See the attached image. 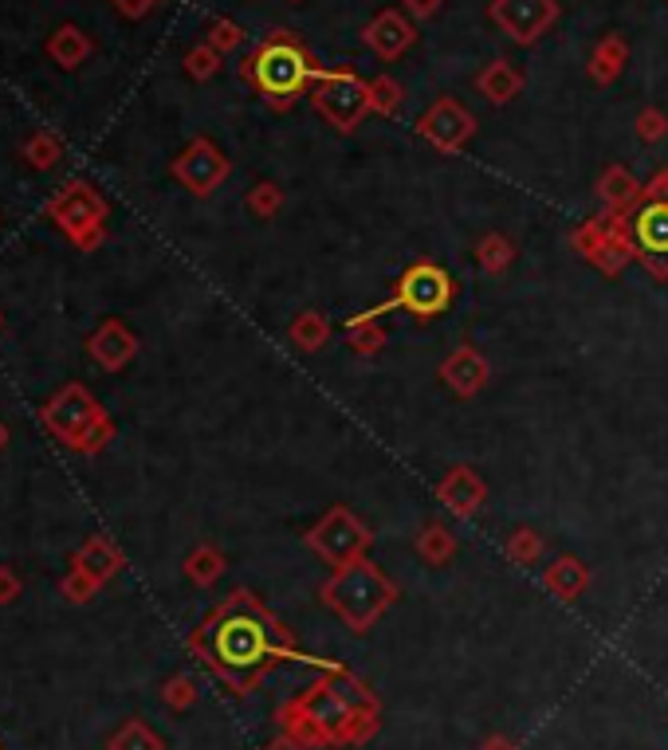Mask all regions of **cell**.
<instances>
[{"mask_svg":"<svg viewBox=\"0 0 668 750\" xmlns=\"http://www.w3.org/2000/svg\"><path fill=\"white\" fill-rule=\"evenodd\" d=\"M189 648L220 675L236 695H248L264 684L280 660L295 652L292 633L264 610V601L248 590H236L208 613L205 625L189 637Z\"/></svg>","mask_w":668,"mask_h":750,"instance_id":"cell-1","label":"cell"},{"mask_svg":"<svg viewBox=\"0 0 668 750\" xmlns=\"http://www.w3.org/2000/svg\"><path fill=\"white\" fill-rule=\"evenodd\" d=\"M283 735L312 750L322 747H362L382 727V704L354 672L327 664L312 688L280 707Z\"/></svg>","mask_w":668,"mask_h":750,"instance_id":"cell-2","label":"cell"},{"mask_svg":"<svg viewBox=\"0 0 668 750\" xmlns=\"http://www.w3.org/2000/svg\"><path fill=\"white\" fill-rule=\"evenodd\" d=\"M319 598L330 613H339L342 625H350L354 633H366L386 617L389 605L397 601V582L377 562L358 558V562L339 566L330 573Z\"/></svg>","mask_w":668,"mask_h":750,"instance_id":"cell-3","label":"cell"},{"mask_svg":"<svg viewBox=\"0 0 668 750\" xmlns=\"http://www.w3.org/2000/svg\"><path fill=\"white\" fill-rule=\"evenodd\" d=\"M315 76H319V71H315L307 47H303L292 32H275V36H268L264 44L245 59V79L264 94L275 111H287V106L312 87Z\"/></svg>","mask_w":668,"mask_h":750,"instance_id":"cell-4","label":"cell"},{"mask_svg":"<svg viewBox=\"0 0 668 750\" xmlns=\"http://www.w3.org/2000/svg\"><path fill=\"white\" fill-rule=\"evenodd\" d=\"M452 299H456V283H452V275L444 272L441 263L417 260L414 268H405L394 295H389L382 307H370V310H374V315L405 310V315H414L417 322H433L452 307Z\"/></svg>","mask_w":668,"mask_h":750,"instance_id":"cell-5","label":"cell"},{"mask_svg":"<svg viewBox=\"0 0 668 750\" xmlns=\"http://www.w3.org/2000/svg\"><path fill=\"white\" fill-rule=\"evenodd\" d=\"M570 245L582 252L586 263H593L602 275H622L625 263L637 260L633 252V225L630 213H602L593 220H582V225L570 232Z\"/></svg>","mask_w":668,"mask_h":750,"instance_id":"cell-6","label":"cell"},{"mask_svg":"<svg viewBox=\"0 0 668 750\" xmlns=\"http://www.w3.org/2000/svg\"><path fill=\"white\" fill-rule=\"evenodd\" d=\"M312 103L335 130L350 134L374 106H370V83L354 71H319L312 79Z\"/></svg>","mask_w":668,"mask_h":750,"instance_id":"cell-7","label":"cell"},{"mask_svg":"<svg viewBox=\"0 0 668 750\" xmlns=\"http://www.w3.org/2000/svg\"><path fill=\"white\" fill-rule=\"evenodd\" d=\"M303 543L312 546L322 562L339 570V566H350V562H358V558H366L374 535H370V526L362 523L350 507H330L327 515L307 531Z\"/></svg>","mask_w":668,"mask_h":750,"instance_id":"cell-8","label":"cell"},{"mask_svg":"<svg viewBox=\"0 0 668 750\" xmlns=\"http://www.w3.org/2000/svg\"><path fill=\"white\" fill-rule=\"evenodd\" d=\"M633 252L653 280H668V201H641L630 213Z\"/></svg>","mask_w":668,"mask_h":750,"instance_id":"cell-9","label":"cell"},{"mask_svg":"<svg viewBox=\"0 0 668 750\" xmlns=\"http://www.w3.org/2000/svg\"><path fill=\"white\" fill-rule=\"evenodd\" d=\"M488 16L499 32H508L516 44L528 47L555 29L558 0H491Z\"/></svg>","mask_w":668,"mask_h":750,"instance_id":"cell-10","label":"cell"},{"mask_svg":"<svg viewBox=\"0 0 668 750\" xmlns=\"http://www.w3.org/2000/svg\"><path fill=\"white\" fill-rule=\"evenodd\" d=\"M417 134H421L424 141H433L437 150L456 154V150H464L468 138L476 134V118H472L456 99H437V103L421 114Z\"/></svg>","mask_w":668,"mask_h":750,"instance_id":"cell-11","label":"cell"},{"mask_svg":"<svg viewBox=\"0 0 668 750\" xmlns=\"http://www.w3.org/2000/svg\"><path fill=\"white\" fill-rule=\"evenodd\" d=\"M173 178H178L189 193L208 197V193L228 178V158L208 138H197L178 161H173Z\"/></svg>","mask_w":668,"mask_h":750,"instance_id":"cell-12","label":"cell"},{"mask_svg":"<svg viewBox=\"0 0 668 750\" xmlns=\"http://www.w3.org/2000/svg\"><path fill=\"white\" fill-rule=\"evenodd\" d=\"M437 499H441L456 519H476L480 515V507L488 503V484H484L472 468L456 464V468L444 471L441 484H437Z\"/></svg>","mask_w":668,"mask_h":750,"instance_id":"cell-13","label":"cell"},{"mask_svg":"<svg viewBox=\"0 0 668 750\" xmlns=\"http://www.w3.org/2000/svg\"><path fill=\"white\" fill-rule=\"evenodd\" d=\"M362 39H366V47L374 52V56L397 59V56H405V52L417 44V29L409 24V16H405V12L386 9V12H377L366 29H362Z\"/></svg>","mask_w":668,"mask_h":750,"instance_id":"cell-14","label":"cell"},{"mask_svg":"<svg viewBox=\"0 0 668 750\" xmlns=\"http://www.w3.org/2000/svg\"><path fill=\"white\" fill-rule=\"evenodd\" d=\"M491 366L488 357L480 354L476 346H456L449 357L441 362V382L449 385L456 397H476L488 389Z\"/></svg>","mask_w":668,"mask_h":750,"instance_id":"cell-15","label":"cell"},{"mask_svg":"<svg viewBox=\"0 0 668 750\" xmlns=\"http://www.w3.org/2000/svg\"><path fill=\"white\" fill-rule=\"evenodd\" d=\"M586 586H590V566H586L582 558H575V554H563V558H555V562L543 570V590L551 593V598L566 601V605L582 598Z\"/></svg>","mask_w":668,"mask_h":750,"instance_id":"cell-16","label":"cell"},{"mask_svg":"<svg viewBox=\"0 0 668 750\" xmlns=\"http://www.w3.org/2000/svg\"><path fill=\"white\" fill-rule=\"evenodd\" d=\"M598 201H602L605 213H633L645 201V185L625 166H610L598 178Z\"/></svg>","mask_w":668,"mask_h":750,"instance_id":"cell-17","label":"cell"},{"mask_svg":"<svg viewBox=\"0 0 668 750\" xmlns=\"http://www.w3.org/2000/svg\"><path fill=\"white\" fill-rule=\"evenodd\" d=\"M414 550H417V558H421L424 566L441 570V566H449L452 558H456V550H461V538H456V531H452L449 523H441V519H429V523L421 526V535H417Z\"/></svg>","mask_w":668,"mask_h":750,"instance_id":"cell-18","label":"cell"},{"mask_svg":"<svg viewBox=\"0 0 668 750\" xmlns=\"http://www.w3.org/2000/svg\"><path fill=\"white\" fill-rule=\"evenodd\" d=\"M476 87H480V94L488 103H511L523 91V76H519L508 59H491L480 76H476Z\"/></svg>","mask_w":668,"mask_h":750,"instance_id":"cell-19","label":"cell"},{"mask_svg":"<svg viewBox=\"0 0 668 750\" xmlns=\"http://www.w3.org/2000/svg\"><path fill=\"white\" fill-rule=\"evenodd\" d=\"M342 338H347V346L354 350V354L370 357V354H377V350L386 346V327H382V319H377L374 310H362V315L347 319Z\"/></svg>","mask_w":668,"mask_h":750,"instance_id":"cell-20","label":"cell"},{"mask_svg":"<svg viewBox=\"0 0 668 750\" xmlns=\"http://www.w3.org/2000/svg\"><path fill=\"white\" fill-rule=\"evenodd\" d=\"M287 338H292V346L303 350V354H315L330 342V319L322 310H299L295 322L287 327Z\"/></svg>","mask_w":668,"mask_h":750,"instance_id":"cell-21","label":"cell"},{"mask_svg":"<svg viewBox=\"0 0 668 750\" xmlns=\"http://www.w3.org/2000/svg\"><path fill=\"white\" fill-rule=\"evenodd\" d=\"M625 59H630V47H625L622 36H605L602 44L593 47L590 56V79L593 83H613V79L625 71Z\"/></svg>","mask_w":668,"mask_h":750,"instance_id":"cell-22","label":"cell"},{"mask_svg":"<svg viewBox=\"0 0 668 750\" xmlns=\"http://www.w3.org/2000/svg\"><path fill=\"white\" fill-rule=\"evenodd\" d=\"M476 263H480L488 275H503L511 263H516V245H511L503 232L480 236V245H476Z\"/></svg>","mask_w":668,"mask_h":750,"instance_id":"cell-23","label":"cell"},{"mask_svg":"<svg viewBox=\"0 0 668 750\" xmlns=\"http://www.w3.org/2000/svg\"><path fill=\"white\" fill-rule=\"evenodd\" d=\"M47 52H52V59H56L59 67H79L87 59V52H91V39H87L79 29L67 24V29H59L56 36H52Z\"/></svg>","mask_w":668,"mask_h":750,"instance_id":"cell-24","label":"cell"},{"mask_svg":"<svg viewBox=\"0 0 668 750\" xmlns=\"http://www.w3.org/2000/svg\"><path fill=\"white\" fill-rule=\"evenodd\" d=\"M543 550H546V543L535 526H516L508 535V543H503V554H508L516 566H539Z\"/></svg>","mask_w":668,"mask_h":750,"instance_id":"cell-25","label":"cell"},{"mask_svg":"<svg viewBox=\"0 0 668 750\" xmlns=\"http://www.w3.org/2000/svg\"><path fill=\"white\" fill-rule=\"evenodd\" d=\"M185 573H189V582L213 586L220 573H225V554H220L217 546H197V550L185 558Z\"/></svg>","mask_w":668,"mask_h":750,"instance_id":"cell-26","label":"cell"},{"mask_svg":"<svg viewBox=\"0 0 668 750\" xmlns=\"http://www.w3.org/2000/svg\"><path fill=\"white\" fill-rule=\"evenodd\" d=\"M94 354L103 357L106 366H123L126 357H134V338L126 334L123 327H118V322H111V327L103 330V334L94 338Z\"/></svg>","mask_w":668,"mask_h":750,"instance_id":"cell-27","label":"cell"},{"mask_svg":"<svg viewBox=\"0 0 668 750\" xmlns=\"http://www.w3.org/2000/svg\"><path fill=\"white\" fill-rule=\"evenodd\" d=\"M111 750H166V742H161L141 719H131V723H123V727L114 731Z\"/></svg>","mask_w":668,"mask_h":750,"instance_id":"cell-28","label":"cell"},{"mask_svg":"<svg viewBox=\"0 0 668 750\" xmlns=\"http://www.w3.org/2000/svg\"><path fill=\"white\" fill-rule=\"evenodd\" d=\"M248 208H252L260 220H272V216L283 208V189L275 185V181H260V185H252V193H248Z\"/></svg>","mask_w":668,"mask_h":750,"instance_id":"cell-29","label":"cell"},{"mask_svg":"<svg viewBox=\"0 0 668 750\" xmlns=\"http://www.w3.org/2000/svg\"><path fill=\"white\" fill-rule=\"evenodd\" d=\"M370 106H374L377 114H394L397 106H401V83L389 76L374 79V83H370Z\"/></svg>","mask_w":668,"mask_h":750,"instance_id":"cell-30","label":"cell"},{"mask_svg":"<svg viewBox=\"0 0 668 750\" xmlns=\"http://www.w3.org/2000/svg\"><path fill=\"white\" fill-rule=\"evenodd\" d=\"M217 67H220V52L213 44L193 47V52L185 56V71L193 79H213V76H217Z\"/></svg>","mask_w":668,"mask_h":750,"instance_id":"cell-31","label":"cell"},{"mask_svg":"<svg viewBox=\"0 0 668 750\" xmlns=\"http://www.w3.org/2000/svg\"><path fill=\"white\" fill-rule=\"evenodd\" d=\"M161 700H166V707H173V712H185V707L197 704V684H193L189 675H173L170 684L161 688Z\"/></svg>","mask_w":668,"mask_h":750,"instance_id":"cell-32","label":"cell"},{"mask_svg":"<svg viewBox=\"0 0 668 750\" xmlns=\"http://www.w3.org/2000/svg\"><path fill=\"white\" fill-rule=\"evenodd\" d=\"M668 134V114L657 111V106H645L637 114V138L641 141H660Z\"/></svg>","mask_w":668,"mask_h":750,"instance_id":"cell-33","label":"cell"},{"mask_svg":"<svg viewBox=\"0 0 668 750\" xmlns=\"http://www.w3.org/2000/svg\"><path fill=\"white\" fill-rule=\"evenodd\" d=\"M208 44L217 47V52H233V47L245 44V32L236 29L233 20H213V29H208Z\"/></svg>","mask_w":668,"mask_h":750,"instance_id":"cell-34","label":"cell"},{"mask_svg":"<svg viewBox=\"0 0 668 750\" xmlns=\"http://www.w3.org/2000/svg\"><path fill=\"white\" fill-rule=\"evenodd\" d=\"M401 4L414 12V20H429V16H437V12H441L444 0H401Z\"/></svg>","mask_w":668,"mask_h":750,"instance_id":"cell-35","label":"cell"},{"mask_svg":"<svg viewBox=\"0 0 668 750\" xmlns=\"http://www.w3.org/2000/svg\"><path fill=\"white\" fill-rule=\"evenodd\" d=\"M111 4L118 12H126V16H146V12H150L158 0H111Z\"/></svg>","mask_w":668,"mask_h":750,"instance_id":"cell-36","label":"cell"},{"mask_svg":"<svg viewBox=\"0 0 668 750\" xmlns=\"http://www.w3.org/2000/svg\"><path fill=\"white\" fill-rule=\"evenodd\" d=\"M645 201H668V169H660L657 178L645 185Z\"/></svg>","mask_w":668,"mask_h":750,"instance_id":"cell-37","label":"cell"},{"mask_svg":"<svg viewBox=\"0 0 668 750\" xmlns=\"http://www.w3.org/2000/svg\"><path fill=\"white\" fill-rule=\"evenodd\" d=\"M264 750H312V747H303V742H295L292 735H280V739H272Z\"/></svg>","mask_w":668,"mask_h":750,"instance_id":"cell-38","label":"cell"},{"mask_svg":"<svg viewBox=\"0 0 668 750\" xmlns=\"http://www.w3.org/2000/svg\"><path fill=\"white\" fill-rule=\"evenodd\" d=\"M480 750H519V747H516V742H511V739H503V735H491V739L484 742Z\"/></svg>","mask_w":668,"mask_h":750,"instance_id":"cell-39","label":"cell"}]
</instances>
